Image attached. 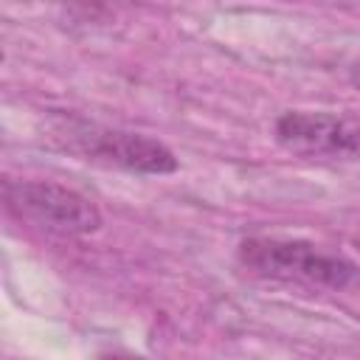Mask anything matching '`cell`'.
<instances>
[{
	"label": "cell",
	"instance_id": "6da1fadb",
	"mask_svg": "<svg viewBox=\"0 0 360 360\" xmlns=\"http://www.w3.org/2000/svg\"><path fill=\"white\" fill-rule=\"evenodd\" d=\"M239 264L262 278L301 281L329 290H349L360 284V267L354 262L304 239L250 236L239 245Z\"/></svg>",
	"mask_w": 360,
	"mask_h": 360
},
{
	"label": "cell",
	"instance_id": "7a4b0ae2",
	"mask_svg": "<svg viewBox=\"0 0 360 360\" xmlns=\"http://www.w3.org/2000/svg\"><path fill=\"white\" fill-rule=\"evenodd\" d=\"M53 138L62 149L82 155L84 160L118 166L132 174H172L177 169L174 152L158 138L141 132L112 129L79 118H62L53 127Z\"/></svg>",
	"mask_w": 360,
	"mask_h": 360
},
{
	"label": "cell",
	"instance_id": "3957f363",
	"mask_svg": "<svg viewBox=\"0 0 360 360\" xmlns=\"http://www.w3.org/2000/svg\"><path fill=\"white\" fill-rule=\"evenodd\" d=\"M3 197L11 214L48 233L84 236L101 225V211L96 202L51 180H6Z\"/></svg>",
	"mask_w": 360,
	"mask_h": 360
},
{
	"label": "cell",
	"instance_id": "277c9868",
	"mask_svg": "<svg viewBox=\"0 0 360 360\" xmlns=\"http://www.w3.org/2000/svg\"><path fill=\"white\" fill-rule=\"evenodd\" d=\"M276 141L298 158L360 160V115L290 110L276 121Z\"/></svg>",
	"mask_w": 360,
	"mask_h": 360
},
{
	"label": "cell",
	"instance_id": "5b68a950",
	"mask_svg": "<svg viewBox=\"0 0 360 360\" xmlns=\"http://www.w3.org/2000/svg\"><path fill=\"white\" fill-rule=\"evenodd\" d=\"M101 360H141V357H132V354H121V352H112V354H104Z\"/></svg>",
	"mask_w": 360,
	"mask_h": 360
},
{
	"label": "cell",
	"instance_id": "8992f818",
	"mask_svg": "<svg viewBox=\"0 0 360 360\" xmlns=\"http://www.w3.org/2000/svg\"><path fill=\"white\" fill-rule=\"evenodd\" d=\"M352 82H354V84H357V87H360V65H357V68H354V70H352Z\"/></svg>",
	"mask_w": 360,
	"mask_h": 360
},
{
	"label": "cell",
	"instance_id": "52a82bcc",
	"mask_svg": "<svg viewBox=\"0 0 360 360\" xmlns=\"http://www.w3.org/2000/svg\"><path fill=\"white\" fill-rule=\"evenodd\" d=\"M354 245H357V250H360V233H357V236H354Z\"/></svg>",
	"mask_w": 360,
	"mask_h": 360
}]
</instances>
